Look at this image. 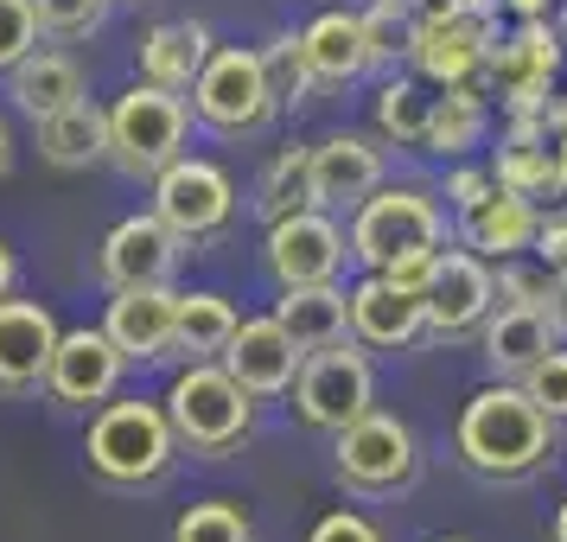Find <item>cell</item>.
<instances>
[{
    "mask_svg": "<svg viewBox=\"0 0 567 542\" xmlns=\"http://www.w3.org/2000/svg\"><path fill=\"white\" fill-rule=\"evenodd\" d=\"M90 472L115 491H141L159 485L166 466L179 453V434L166 421V402H109L96 421H90Z\"/></svg>",
    "mask_w": 567,
    "mask_h": 542,
    "instance_id": "cell-3",
    "label": "cell"
},
{
    "mask_svg": "<svg viewBox=\"0 0 567 542\" xmlns=\"http://www.w3.org/2000/svg\"><path fill=\"white\" fill-rule=\"evenodd\" d=\"M338 479L358 498H389L414 485V434L395 415H363L338 434Z\"/></svg>",
    "mask_w": 567,
    "mask_h": 542,
    "instance_id": "cell-11",
    "label": "cell"
},
{
    "mask_svg": "<svg viewBox=\"0 0 567 542\" xmlns=\"http://www.w3.org/2000/svg\"><path fill=\"white\" fill-rule=\"evenodd\" d=\"M185 129H192V109L179 103V90H159L141 78L109 109V160L134 180H154L185 154Z\"/></svg>",
    "mask_w": 567,
    "mask_h": 542,
    "instance_id": "cell-4",
    "label": "cell"
},
{
    "mask_svg": "<svg viewBox=\"0 0 567 542\" xmlns=\"http://www.w3.org/2000/svg\"><path fill=\"white\" fill-rule=\"evenodd\" d=\"M555 345H561V333H555L548 307H523V300L491 307V319H485V364L504 377V384H523Z\"/></svg>",
    "mask_w": 567,
    "mask_h": 542,
    "instance_id": "cell-23",
    "label": "cell"
},
{
    "mask_svg": "<svg viewBox=\"0 0 567 542\" xmlns=\"http://www.w3.org/2000/svg\"><path fill=\"white\" fill-rule=\"evenodd\" d=\"M460 236H465V249H478L485 262L523 256V249H536V236H542L536 198H523L516 185H504L491 173L485 192H478L472 205H460Z\"/></svg>",
    "mask_w": 567,
    "mask_h": 542,
    "instance_id": "cell-16",
    "label": "cell"
},
{
    "mask_svg": "<svg viewBox=\"0 0 567 542\" xmlns=\"http://www.w3.org/2000/svg\"><path fill=\"white\" fill-rule=\"evenodd\" d=\"M307 542H383V530H377L363 511H332V517H319V523H312Z\"/></svg>",
    "mask_w": 567,
    "mask_h": 542,
    "instance_id": "cell-39",
    "label": "cell"
},
{
    "mask_svg": "<svg viewBox=\"0 0 567 542\" xmlns=\"http://www.w3.org/2000/svg\"><path fill=\"white\" fill-rule=\"evenodd\" d=\"M307 64H312V83H358L377 58H370V32H363V13H319L307 32Z\"/></svg>",
    "mask_w": 567,
    "mask_h": 542,
    "instance_id": "cell-25",
    "label": "cell"
},
{
    "mask_svg": "<svg viewBox=\"0 0 567 542\" xmlns=\"http://www.w3.org/2000/svg\"><path fill=\"white\" fill-rule=\"evenodd\" d=\"M7 96H13V103H20V115H32V122H45V115H58V109L83 103L78 58H64V52H27L13 71H7Z\"/></svg>",
    "mask_w": 567,
    "mask_h": 542,
    "instance_id": "cell-26",
    "label": "cell"
},
{
    "mask_svg": "<svg viewBox=\"0 0 567 542\" xmlns=\"http://www.w3.org/2000/svg\"><path fill=\"white\" fill-rule=\"evenodd\" d=\"M344 256H351V243L332 224V211H293L281 224H268V268H275L281 287L338 282Z\"/></svg>",
    "mask_w": 567,
    "mask_h": 542,
    "instance_id": "cell-14",
    "label": "cell"
},
{
    "mask_svg": "<svg viewBox=\"0 0 567 542\" xmlns=\"http://www.w3.org/2000/svg\"><path fill=\"white\" fill-rule=\"evenodd\" d=\"M542 122H548V129H555V134H561V141H567V96H561V103H555V109H542Z\"/></svg>",
    "mask_w": 567,
    "mask_h": 542,
    "instance_id": "cell-47",
    "label": "cell"
},
{
    "mask_svg": "<svg viewBox=\"0 0 567 542\" xmlns=\"http://www.w3.org/2000/svg\"><path fill=\"white\" fill-rule=\"evenodd\" d=\"M179 256H185V236L173 231L159 211H147V217H122V224L103 236L96 268H103V282L115 287V294H122V287H173Z\"/></svg>",
    "mask_w": 567,
    "mask_h": 542,
    "instance_id": "cell-12",
    "label": "cell"
},
{
    "mask_svg": "<svg viewBox=\"0 0 567 542\" xmlns=\"http://www.w3.org/2000/svg\"><path fill=\"white\" fill-rule=\"evenodd\" d=\"M497 52V7L491 0H434L414 13V71L427 83H472Z\"/></svg>",
    "mask_w": 567,
    "mask_h": 542,
    "instance_id": "cell-6",
    "label": "cell"
},
{
    "mask_svg": "<svg viewBox=\"0 0 567 542\" xmlns=\"http://www.w3.org/2000/svg\"><path fill=\"white\" fill-rule=\"evenodd\" d=\"M205 64H210V32L198 20H166L141 39V78L159 83V90H192Z\"/></svg>",
    "mask_w": 567,
    "mask_h": 542,
    "instance_id": "cell-27",
    "label": "cell"
},
{
    "mask_svg": "<svg viewBox=\"0 0 567 542\" xmlns=\"http://www.w3.org/2000/svg\"><path fill=\"white\" fill-rule=\"evenodd\" d=\"M122 370H128V358L115 351V338H109L103 326H78V333L58 338L45 389H52L64 409H90V402H109V396H115Z\"/></svg>",
    "mask_w": 567,
    "mask_h": 542,
    "instance_id": "cell-15",
    "label": "cell"
},
{
    "mask_svg": "<svg viewBox=\"0 0 567 542\" xmlns=\"http://www.w3.org/2000/svg\"><path fill=\"white\" fill-rule=\"evenodd\" d=\"M39 154L52 166H90V160L109 154V109H96L90 96L71 109H58L39 122Z\"/></svg>",
    "mask_w": 567,
    "mask_h": 542,
    "instance_id": "cell-28",
    "label": "cell"
},
{
    "mask_svg": "<svg viewBox=\"0 0 567 542\" xmlns=\"http://www.w3.org/2000/svg\"><path fill=\"white\" fill-rule=\"evenodd\" d=\"M555 71H561V32L548 27V20H523L511 39H497V52H491V64H485L491 90L511 103V115L548 109Z\"/></svg>",
    "mask_w": 567,
    "mask_h": 542,
    "instance_id": "cell-13",
    "label": "cell"
},
{
    "mask_svg": "<svg viewBox=\"0 0 567 542\" xmlns=\"http://www.w3.org/2000/svg\"><path fill=\"white\" fill-rule=\"evenodd\" d=\"M497 180L516 185L523 198H567V141L536 115H516L504 147H497Z\"/></svg>",
    "mask_w": 567,
    "mask_h": 542,
    "instance_id": "cell-21",
    "label": "cell"
},
{
    "mask_svg": "<svg viewBox=\"0 0 567 542\" xmlns=\"http://www.w3.org/2000/svg\"><path fill=\"white\" fill-rule=\"evenodd\" d=\"M27 52H39V13H32V0H0V71H13Z\"/></svg>",
    "mask_w": 567,
    "mask_h": 542,
    "instance_id": "cell-36",
    "label": "cell"
},
{
    "mask_svg": "<svg viewBox=\"0 0 567 542\" xmlns=\"http://www.w3.org/2000/svg\"><path fill=\"white\" fill-rule=\"evenodd\" d=\"M497 294H504V300H523V307H548V275L504 268V275H497Z\"/></svg>",
    "mask_w": 567,
    "mask_h": 542,
    "instance_id": "cell-40",
    "label": "cell"
},
{
    "mask_svg": "<svg viewBox=\"0 0 567 542\" xmlns=\"http://www.w3.org/2000/svg\"><path fill=\"white\" fill-rule=\"evenodd\" d=\"M536 256L555 268V275H567V217H555V224H542L536 236Z\"/></svg>",
    "mask_w": 567,
    "mask_h": 542,
    "instance_id": "cell-41",
    "label": "cell"
},
{
    "mask_svg": "<svg viewBox=\"0 0 567 542\" xmlns=\"http://www.w3.org/2000/svg\"><path fill=\"white\" fill-rule=\"evenodd\" d=\"M7 166H13V134H7V122H0V180H7Z\"/></svg>",
    "mask_w": 567,
    "mask_h": 542,
    "instance_id": "cell-48",
    "label": "cell"
},
{
    "mask_svg": "<svg viewBox=\"0 0 567 542\" xmlns=\"http://www.w3.org/2000/svg\"><path fill=\"white\" fill-rule=\"evenodd\" d=\"M446 542H460V536H446Z\"/></svg>",
    "mask_w": 567,
    "mask_h": 542,
    "instance_id": "cell-51",
    "label": "cell"
},
{
    "mask_svg": "<svg viewBox=\"0 0 567 542\" xmlns=\"http://www.w3.org/2000/svg\"><path fill=\"white\" fill-rule=\"evenodd\" d=\"M377 402V377H370V358L344 345H326V351H307L300 377H293V409L307 428L319 434H344L351 421H363Z\"/></svg>",
    "mask_w": 567,
    "mask_h": 542,
    "instance_id": "cell-8",
    "label": "cell"
},
{
    "mask_svg": "<svg viewBox=\"0 0 567 542\" xmlns=\"http://www.w3.org/2000/svg\"><path fill=\"white\" fill-rule=\"evenodd\" d=\"M523 389H529V402H536L548 421H567V351H561V345H555L529 377H523Z\"/></svg>",
    "mask_w": 567,
    "mask_h": 542,
    "instance_id": "cell-37",
    "label": "cell"
},
{
    "mask_svg": "<svg viewBox=\"0 0 567 542\" xmlns=\"http://www.w3.org/2000/svg\"><path fill=\"white\" fill-rule=\"evenodd\" d=\"M370 7H383V13H427V7H434V0H370Z\"/></svg>",
    "mask_w": 567,
    "mask_h": 542,
    "instance_id": "cell-46",
    "label": "cell"
},
{
    "mask_svg": "<svg viewBox=\"0 0 567 542\" xmlns=\"http://www.w3.org/2000/svg\"><path fill=\"white\" fill-rule=\"evenodd\" d=\"M548 319H555V333L567 338V275H555V282H548Z\"/></svg>",
    "mask_w": 567,
    "mask_h": 542,
    "instance_id": "cell-42",
    "label": "cell"
},
{
    "mask_svg": "<svg viewBox=\"0 0 567 542\" xmlns=\"http://www.w3.org/2000/svg\"><path fill=\"white\" fill-rule=\"evenodd\" d=\"M58 319L39 300H0V396H32L45 389V370H52L58 351Z\"/></svg>",
    "mask_w": 567,
    "mask_h": 542,
    "instance_id": "cell-18",
    "label": "cell"
},
{
    "mask_svg": "<svg viewBox=\"0 0 567 542\" xmlns=\"http://www.w3.org/2000/svg\"><path fill=\"white\" fill-rule=\"evenodd\" d=\"M312 147H287L268 173H261L256 185V211L268 217V224H281V217H293V211H312Z\"/></svg>",
    "mask_w": 567,
    "mask_h": 542,
    "instance_id": "cell-31",
    "label": "cell"
},
{
    "mask_svg": "<svg viewBox=\"0 0 567 542\" xmlns=\"http://www.w3.org/2000/svg\"><path fill=\"white\" fill-rule=\"evenodd\" d=\"M173 326H179V294L173 287H122L103 313V333L128 364L173 358Z\"/></svg>",
    "mask_w": 567,
    "mask_h": 542,
    "instance_id": "cell-20",
    "label": "cell"
},
{
    "mask_svg": "<svg viewBox=\"0 0 567 542\" xmlns=\"http://www.w3.org/2000/svg\"><path fill=\"white\" fill-rule=\"evenodd\" d=\"M166 421H173L185 453L224 460L256 428V396L224 370V358H192L173 377V389H166Z\"/></svg>",
    "mask_w": 567,
    "mask_h": 542,
    "instance_id": "cell-2",
    "label": "cell"
},
{
    "mask_svg": "<svg viewBox=\"0 0 567 542\" xmlns=\"http://www.w3.org/2000/svg\"><path fill=\"white\" fill-rule=\"evenodd\" d=\"M504 7H511L516 20H548V7H555V0H504Z\"/></svg>",
    "mask_w": 567,
    "mask_h": 542,
    "instance_id": "cell-44",
    "label": "cell"
},
{
    "mask_svg": "<svg viewBox=\"0 0 567 542\" xmlns=\"http://www.w3.org/2000/svg\"><path fill=\"white\" fill-rule=\"evenodd\" d=\"M45 39H90L109 20V0H32Z\"/></svg>",
    "mask_w": 567,
    "mask_h": 542,
    "instance_id": "cell-35",
    "label": "cell"
},
{
    "mask_svg": "<svg viewBox=\"0 0 567 542\" xmlns=\"http://www.w3.org/2000/svg\"><path fill=\"white\" fill-rule=\"evenodd\" d=\"M548 440H555V421L529 402L523 384H497L478 389L472 402L460 409V428H453V447L472 472H485L497 485L511 479H529L548 466Z\"/></svg>",
    "mask_w": 567,
    "mask_h": 542,
    "instance_id": "cell-1",
    "label": "cell"
},
{
    "mask_svg": "<svg viewBox=\"0 0 567 542\" xmlns=\"http://www.w3.org/2000/svg\"><path fill=\"white\" fill-rule=\"evenodd\" d=\"M236 307L224 294H179V326H173V351L185 358H224V345L236 338Z\"/></svg>",
    "mask_w": 567,
    "mask_h": 542,
    "instance_id": "cell-29",
    "label": "cell"
},
{
    "mask_svg": "<svg viewBox=\"0 0 567 542\" xmlns=\"http://www.w3.org/2000/svg\"><path fill=\"white\" fill-rule=\"evenodd\" d=\"M363 32H370V58H377V64L414 58V20L409 13H383V7H370V13H363Z\"/></svg>",
    "mask_w": 567,
    "mask_h": 542,
    "instance_id": "cell-38",
    "label": "cell"
},
{
    "mask_svg": "<svg viewBox=\"0 0 567 542\" xmlns=\"http://www.w3.org/2000/svg\"><path fill=\"white\" fill-rule=\"evenodd\" d=\"M561 32H567V0H561Z\"/></svg>",
    "mask_w": 567,
    "mask_h": 542,
    "instance_id": "cell-50",
    "label": "cell"
},
{
    "mask_svg": "<svg viewBox=\"0 0 567 542\" xmlns=\"http://www.w3.org/2000/svg\"><path fill=\"white\" fill-rule=\"evenodd\" d=\"M485 141V96L472 83H446L427 115V154H472Z\"/></svg>",
    "mask_w": 567,
    "mask_h": 542,
    "instance_id": "cell-30",
    "label": "cell"
},
{
    "mask_svg": "<svg viewBox=\"0 0 567 542\" xmlns=\"http://www.w3.org/2000/svg\"><path fill=\"white\" fill-rule=\"evenodd\" d=\"M300 364H307V351L293 345V333H287L275 313H268V319H243L236 338L224 345V370H230L249 396H281V389H293Z\"/></svg>",
    "mask_w": 567,
    "mask_h": 542,
    "instance_id": "cell-19",
    "label": "cell"
},
{
    "mask_svg": "<svg viewBox=\"0 0 567 542\" xmlns=\"http://www.w3.org/2000/svg\"><path fill=\"white\" fill-rule=\"evenodd\" d=\"M440 211L427 192H370L358 211H351V256L370 268V275H389L402 262H427L440 249Z\"/></svg>",
    "mask_w": 567,
    "mask_h": 542,
    "instance_id": "cell-5",
    "label": "cell"
},
{
    "mask_svg": "<svg viewBox=\"0 0 567 542\" xmlns=\"http://www.w3.org/2000/svg\"><path fill=\"white\" fill-rule=\"evenodd\" d=\"M427 333L434 338H472L485 333L491 307H497V275L478 249H434L427 268Z\"/></svg>",
    "mask_w": 567,
    "mask_h": 542,
    "instance_id": "cell-10",
    "label": "cell"
},
{
    "mask_svg": "<svg viewBox=\"0 0 567 542\" xmlns=\"http://www.w3.org/2000/svg\"><path fill=\"white\" fill-rule=\"evenodd\" d=\"M275 319L293 333V345H300V351H326V345H344V338H351V294H344L338 282L281 287Z\"/></svg>",
    "mask_w": 567,
    "mask_h": 542,
    "instance_id": "cell-24",
    "label": "cell"
},
{
    "mask_svg": "<svg viewBox=\"0 0 567 542\" xmlns=\"http://www.w3.org/2000/svg\"><path fill=\"white\" fill-rule=\"evenodd\" d=\"M427 115H434V96L409 78H395L383 96H377V129H383L395 147H427Z\"/></svg>",
    "mask_w": 567,
    "mask_h": 542,
    "instance_id": "cell-32",
    "label": "cell"
},
{
    "mask_svg": "<svg viewBox=\"0 0 567 542\" xmlns=\"http://www.w3.org/2000/svg\"><path fill=\"white\" fill-rule=\"evenodd\" d=\"M154 211L185 236V243H210V236L230 231L236 185H230V173H224V166L179 154L166 173H154Z\"/></svg>",
    "mask_w": 567,
    "mask_h": 542,
    "instance_id": "cell-9",
    "label": "cell"
},
{
    "mask_svg": "<svg viewBox=\"0 0 567 542\" xmlns=\"http://www.w3.org/2000/svg\"><path fill=\"white\" fill-rule=\"evenodd\" d=\"M13 275H20V262H13V249H7V243H0V300L13 294Z\"/></svg>",
    "mask_w": 567,
    "mask_h": 542,
    "instance_id": "cell-45",
    "label": "cell"
},
{
    "mask_svg": "<svg viewBox=\"0 0 567 542\" xmlns=\"http://www.w3.org/2000/svg\"><path fill=\"white\" fill-rule=\"evenodd\" d=\"M555 542H567V504L555 511Z\"/></svg>",
    "mask_w": 567,
    "mask_h": 542,
    "instance_id": "cell-49",
    "label": "cell"
},
{
    "mask_svg": "<svg viewBox=\"0 0 567 542\" xmlns=\"http://www.w3.org/2000/svg\"><path fill=\"white\" fill-rule=\"evenodd\" d=\"M261 71L275 83V103H307L312 90V64H307V45H300V32H281V39H268L261 45Z\"/></svg>",
    "mask_w": 567,
    "mask_h": 542,
    "instance_id": "cell-33",
    "label": "cell"
},
{
    "mask_svg": "<svg viewBox=\"0 0 567 542\" xmlns=\"http://www.w3.org/2000/svg\"><path fill=\"white\" fill-rule=\"evenodd\" d=\"M427 333V294L395 275H363L351 287V338L377 351H402Z\"/></svg>",
    "mask_w": 567,
    "mask_h": 542,
    "instance_id": "cell-17",
    "label": "cell"
},
{
    "mask_svg": "<svg viewBox=\"0 0 567 542\" xmlns=\"http://www.w3.org/2000/svg\"><path fill=\"white\" fill-rule=\"evenodd\" d=\"M312 211H358L377 185H383V154L358 141V134H332L312 147Z\"/></svg>",
    "mask_w": 567,
    "mask_h": 542,
    "instance_id": "cell-22",
    "label": "cell"
},
{
    "mask_svg": "<svg viewBox=\"0 0 567 542\" xmlns=\"http://www.w3.org/2000/svg\"><path fill=\"white\" fill-rule=\"evenodd\" d=\"M173 542H256V530H249L243 504H230V498H205V504H192V511L173 523Z\"/></svg>",
    "mask_w": 567,
    "mask_h": 542,
    "instance_id": "cell-34",
    "label": "cell"
},
{
    "mask_svg": "<svg viewBox=\"0 0 567 542\" xmlns=\"http://www.w3.org/2000/svg\"><path fill=\"white\" fill-rule=\"evenodd\" d=\"M275 109L281 103H275V83L261 71V52H243V45L210 52V64L192 83V115L210 134H261Z\"/></svg>",
    "mask_w": 567,
    "mask_h": 542,
    "instance_id": "cell-7",
    "label": "cell"
},
{
    "mask_svg": "<svg viewBox=\"0 0 567 542\" xmlns=\"http://www.w3.org/2000/svg\"><path fill=\"white\" fill-rule=\"evenodd\" d=\"M485 185H491V173H453V198H460V205H472Z\"/></svg>",
    "mask_w": 567,
    "mask_h": 542,
    "instance_id": "cell-43",
    "label": "cell"
}]
</instances>
